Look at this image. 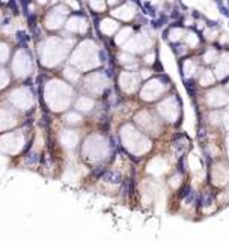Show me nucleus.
I'll return each mask as SVG.
<instances>
[{
	"label": "nucleus",
	"instance_id": "nucleus-6",
	"mask_svg": "<svg viewBox=\"0 0 229 241\" xmlns=\"http://www.w3.org/2000/svg\"><path fill=\"white\" fill-rule=\"evenodd\" d=\"M29 39H30V36H29L26 32H18V33H17V41H18L20 44H23V45H24Z\"/></svg>",
	"mask_w": 229,
	"mask_h": 241
},
{
	"label": "nucleus",
	"instance_id": "nucleus-4",
	"mask_svg": "<svg viewBox=\"0 0 229 241\" xmlns=\"http://www.w3.org/2000/svg\"><path fill=\"white\" fill-rule=\"evenodd\" d=\"M142 6V9H143V14H146V15H149V17H152V18H155V8L149 3V2H145L143 5H140Z\"/></svg>",
	"mask_w": 229,
	"mask_h": 241
},
{
	"label": "nucleus",
	"instance_id": "nucleus-13",
	"mask_svg": "<svg viewBox=\"0 0 229 241\" xmlns=\"http://www.w3.org/2000/svg\"><path fill=\"white\" fill-rule=\"evenodd\" d=\"M190 192H191V187H190V185H185V187L183 188V192H181V198L184 199V198H185V196H187Z\"/></svg>",
	"mask_w": 229,
	"mask_h": 241
},
{
	"label": "nucleus",
	"instance_id": "nucleus-2",
	"mask_svg": "<svg viewBox=\"0 0 229 241\" xmlns=\"http://www.w3.org/2000/svg\"><path fill=\"white\" fill-rule=\"evenodd\" d=\"M167 20H169V18H167V15L160 14V15H158V18H152L151 24H152V27H154V29H161V27H164V26H166Z\"/></svg>",
	"mask_w": 229,
	"mask_h": 241
},
{
	"label": "nucleus",
	"instance_id": "nucleus-8",
	"mask_svg": "<svg viewBox=\"0 0 229 241\" xmlns=\"http://www.w3.org/2000/svg\"><path fill=\"white\" fill-rule=\"evenodd\" d=\"M184 199H185V202H187V203H193V202H194V199H196V193L191 190V192H190V193H188V195H187Z\"/></svg>",
	"mask_w": 229,
	"mask_h": 241
},
{
	"label": "nucleus",
	"instance_id": "nucleus-14",
	"mask_svg": "<svg viewBox=\"0 0 229 241\" xmlns=\"http://www.w3.org/2000/svg\"><path fill=\"white\" fill-rule=\"evenodd\" d=\"M99 59H101V62L104 63V62H107V53L104 51V50H101L99 51Z\"/></svg>",
	"mask_w": 229,
	"mask_h": 241
},
{
	"label": "nucleus",
	"instance_id": "nucleus-5",
	"mask_svg": "<svg viewBox=\"0 0 229 241\" xmlns=\"http://www.w3.org/2000/svg\"><path fill=\"white\" fill-rule=\"evenodd\" d=\"M39 160V157H38V154H35V152H32V154H29L27 157H26V164H30V166H33V164H36Z\"/></svg>",
	"mask_w": 229,
	"mask_h": 241
},
{
	"label": "nucleus",
	"instance_id": "nucleus-10",
	"mask_svg": "<svg viewBox=\"0 0 229 241\" xmlns=\"http://www.w3.org/2000/svg\"><path fill=\"white\" fill-rule=\"evenodd\" d=\"M106 170H107V169H104V167H98V169L93 170V175H95L96 178H103V175L106 173Z\"/></svg>",
	"mask_w": 229,
	"mask_h": 241
},
{
	"label": "nucleus",
	"instance_id": "nucleus-16",
	"mask_svg": "<svg viewBox=\"0 0 229 241\" xmlns=\"http://www.w3.org/2000/svg\"><path fill=\"white\" fill-rule=\"evenodd\" d=\"M133 2H134V3H137V5H142V3H140V0H133Z\"/></svg>",
	"mask_w": 229,
	"mask_h": 241
},
{
	"label": "nucleus",
	"instance_id": "nucleus-15",
	"mask_svg": "<svg viewBox=\"0 0 229 241\" xmlns=\"http://www.w3.org/2000/svg\"><path fill=\"white\" fill-rule=\"evenodd\" d=\"M20 3H21V6H23L24 12L27 14V3H29V0H20Z\"/></svg>",
	"mask_w": 229,
	"mask_h": 241
},
{
	"label": "nucleus",
	"instance_id": "nucleus-9",
	"mask_svg": "<svg viewBox=\"0 0 229 241\" xmlns=\"http://www.w3.org/2000/svg\"><path fill=\"white\" fill-rule=\"evenodd\" d=\"M170 18H173V20H180V18H181V12H180V9H178V8H173V9H172Z\"/></svg>",
	"mask_w": 229,
	"mask_h": 241
},
{
	"label": "nucleus",
	"instance_id": "nucleus-1",
	"mask_svg": "<svg viewBox=\"0 0 229 241\" xmlns=\"http://www.w3.org/2000/svg\"><path fill=\"white\" fill-rule=\"evenodd\" d=\"M103 179L110 182V184H119L122 181V176L119 172H113V170H106V173L103 175Z\"/></svg>",
	"mask_w": 229,
	"mask_h": 241
},
{
	"label": "nucleus",
	"instance_id": "nucleus-12",
	"mask_svg": "<svg viewBox=\"0 0 229 241\" xmlns=\"http://www.w3.org/2000/svg\"><path fill=\"white\" fill-rule=\"evenodd\" d=\"M208 23V27H213V29H219L220 27V21H213V20H207Z\"/></svg>",
	"mask_w": 229,
	"mask_h": 241
},
{
	"label": "nucleus",
	"instance_id": "nucleus-11",
	"mask_svg": "<svg viewBox=\"0 0 229 241\" xmlns=\"http://www.w3.org/2000/svg\"><path fill=\"white\" fill-rule=\"evenodd\" d=\"M217 8H219V11H220L225 17H228V18H229V8H228V6H225V3H223V5H220V6H217Z\"/></svg>",
	"mask_w": 229,
	"mask_h": 241
},
{
	"label": "nucleus",
	"instance_id": "nucleus-3",
	"mask_svg": "<svg viewBox=\"0 0 229 241\" xmlns=\"http://www.w3.org/2000/svg\"><path fill=\"white\" fill-rule=\"evenodd\" d=\"M197 203H199L200 206H210V205L213 203V196H211V193H210V192H204L202 196L197 199Z\"/></svg>",
	"mask_w": 229,
	"mask_h": 241
},
{
	"label": "nucleus",
	"instance_id": "nucleus-7",
	"mask_svg": "<svg viewBox=\"0 0 229 241\" xmlns=\"http://www.w3.org/2000/svg\"><path fill=\"white\" fill-rule=\"evenodd\" d=\"M178 172L180 173L185 172V157H181V160L178 161Z\"/></svg>",
	"mask_w": 229,
	"mask_h": 241
}]
</instances>
